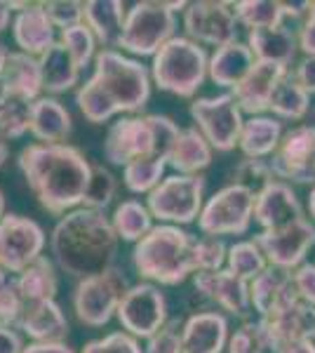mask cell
Wrapping results in <instances>:
<instances>
[{
    "instance_id": "obj_1",
    "label": "cell",
    "mask_w": 315,
    "mask_h": 353,
    "mask_svg": "<svg viewBox=\"0 0 315 353\" xmlns=\"http://www.w3.org/2000/svg\"><path fill=\"white\" fill-rule=\"evenodd\" d=\"M19 170L38 203L48 212L64 214L85 201L92 165L76 146L31 144L19 153Z\"/></svg>"
},
{
    "instance_id": "obj_2",
    "label": "cell",
    "mask_w": 315,
    "mask_h": 353,
    "mask_svg": "<svg viewBox=\"0 0 315 353\" xmlns=\"http://www.w3.org/2000/svg\"><path fill=\"white\" fill-rule=\"evenodd\" d=\"M151 97V76L146 66L116 50H101L94 57V73L76 92V104L90 123H106L116 113H136Z\"/></svg>"
},
{
    "instance_id": "obj_3",
    "label": "cell",
    "mask_w": 315,
    "mask_h": 353,
    "mask_svg": "<svg viewBox=\"0 0 315 353\" xmlns=\"http://www.w3.org/2000/svg\"><path fill=\"white\" fill-rule=\"evenodd\" d=\"M50 245L61 271L83 281L113 269L118 233L101 210L78 208L57 221Z\"/></svg>"
},
{
    "instance_id": "obj_4",
    "label": "cell",
    "mask_w": 315,
    "mask_h": 353,
    "mask_svg": "<svg viewBox=\"0 0 315 353\" xmlns=\"http://www.w3.org/2000/svg\"><path fill=\"white\" fill-rule=\"evenodd\" d=\"M196 241L174 224L153 226L132 250V264L141 278L160 285H179L196 273Z\"/></svg>"
},
{
    "instance_id": "obj_5",
    "label": "cell",
    "mask_w": 315,
    "mask_h": 353,
    "mask_svg": "<svg viewBox=\"0 0 315 353\" xmlns=\"http://www.w3.org/2000/svg\"><path fill=\"white\" fill-rule=\"evenodd\" d=\"M181 128L167 116H134L120 118L108 128L104 139V156L108 163L128 168L141 158L167 161Z\"/></svg>"
},
{
    "instance_id": "obj_6",
    "label": "cell",
    "mask_w": 315,
    "mask_h": 353,
    "mask_svg": "<svg viewBox=\"0 0 315 353\" xmlns=\"http://www.w3.org/2000/svg\"><path fill=\"white\" fill-rule=\"evenodd\" d=\"M151 76L163 92L193 97L210 76V59L203 45L186 36H174L153 57Z\"/></svg>"
},
{
    "instance_id": "obj_7",
    "label": "cell",
    "mask_w": 315,
    "mask_h": 353,
    "mask_svg": "<svg viewBox=\"0 0 315 353\" xmlns=\"http://www.w3.org/2000/svg\"><path fill=\"white\" fill-rule=\"evenodd\" d=\"M188 8L186 3H136L125 17L118 48L128 50L136 57H156L165 43L174 38V10Z\"/></svg>"
},
{
    "instance_id": "obj_8",
    "label": "cell",
    "mask_w": 315,
    "mask_h": 353,
    "mask_svg": "<svg viewBox=\"0 0 315 353\" xmlns=\"http://www.w3.org/2000/svg\"><path fill=\"white\" fill-rule=\"evenodd\" d=\"M205 179L203 174H172L148 193V212L160 221L170 224H191L200 217L205 203Z\"/></svg>"
},
{
    "instance_id": "obj_9",
    "label": "cell",
    "mask_w": 315,
    "mask_h": 353,
    "mask_svg": "<svg viewBox=\"0 0 315 353\" xmlns=\"http://www.w3.org/2000/svg\"><path fill=\"white\" fill-rule=\"evenodd\" d=\"M256 193L240 184L223 186L205 203L198 217V229L205 236H243L254 221Z\"/></svg>"
},
{
    "instance_id": "obj_10",
    "label": "cell",
    "mask_w": 315,
    "mask_h": 353,
    "mask_svg": "<svg viewBox=\"0 0 315 353\" xmlns=\"http://www.w3.org/2000/svg\"><path fill=\"white\" fill-rule=\"evenodd\" d=\"M191 116L198 123V130L210 141L212 149L228 153L240 144L243 134V109L236 97L223 92L216 97H200L191 104Z\"/></svg>"
},
{
    "instance_id": "obj_11",
    "label": "cell",
    "mask_w": 315,
    "mask_h": 353,
    "mask_svg": "<svg viewBox=\"0 0 315 353\" xmlns=\"http://www.w3.org/2000/svg\"><path fill=\"white\" fill-rule=\"evenodd\" d=\"M128 281L123 271L108 269L99 276L83 278L73 292V309L83 325L101 327L118 313V306L128 292Z\"/></svg>"
},
{
    "instance_id": "obj_12",
    "label": "cell",
    "mask_w": 315,
    "mask_h": 353,
    "mask_svg": "<svg viewBox=\"0 0 315 353\" xmlns=\"http://www.w3.org/2000/svg\"><path fill=\"white\" fill-rule=\"evenodd\" d=\"M238 17L233 3H216V0H200L191 3L184 10V28L186 38L196 41L198 45H223L238 41Z\"/></svg>"
},
{
    "instance_id": "obj_13",
    "label": "cell",
    "mask_w": 315,
    "mask_h": 353,
    "mask_svg": "<svg viewBox=\"0 0 315 353\" xmlns=\"http://www.w3.org/2000/svg\"><path fill=\"white\" fill-rule=\"evenodd\" d=\"M118 321L132 337H153L167 323V299L151 283L132 285L118 306Z\"/></svg>"
},
{
    "instance_id": "obj_14",
    "label": "cell",
    "mask_w": 315,
    "mask_h": 353,
    "mask_svg": "<svg viewBox=\"0 0 315 353\" xmlns=\"http://www.w3.org/2000/svg\"><path fill=\"white\" fill-rule=\"evenodd\" d=\"M268 163L276 179L287 184L315 186V128L296 125L289 132H285L278 151Z\"/></svg>"
},
{
    "instance_id": "obj_15",
    "label": "cell",
    "mask_w": 315,
    "mask_h": 353,
    "mask_svg": "<svg viewBox=\"0 0 315 353\" xmlns=\"http://www.w3.org/2000/svg\"><path fill=\"white\" fill-rule=\"evenodd\" d=\"M268 259V266L283 271L299 269L306 254L315 248V224L308 217H299L276 231H261L254 238Z\"/></svg>"
},
{
    "instance_id": "obj_16",
    "label": "cell",
    "mask_w": 315,
    "mask_h": 353,
    "mask_svg": "<svg viewBox=\"0 0 315 353\" xmlns=\"http://www.w3.org/2000/svg\"><path fill=\"white\" fill-rule=\"evenodd\" d=\"M45 231L33 219L19 214H5L0 219V266L5 271L21 273L43 257Z\"/></svg>"
},
{
    "instance_id": "obj_17",
    "label": "cell",
    "mask_w": 315,
    "mask_h": 353,
    "mask_svg": "<svg viewBox=\"0 0 315 353\" xmlns=\"http://www.w3.org/2000/svg\"><path fill=\"white\" fill-rule=\"evenodd\" d=\"M259 321L266 325L273 344H276L278 351H280L283 346L292 344V341L313 339L315 306L306 304L294 288V292H292L287 299L280 301L276 309L268 313L266 318H259Z\"/></svg>"
},
{
    "instance_id": "obj_18",
    "label": "cell",
    "mask_w": 315,
    "mask_h": 353,
    "mask_svg": "<svg viewBox=\"0 0 315 353\" xmlns=\"http://www.w3.org/2000/svg\"><path fill=\"white\" fill-rule=\"evenodd\" d=\"M193 285L203 297L214 301L226 313L238 318H245L252 311V297H250V283L238 278L233 271L219 269V271H205L193 276Z\"/></svg>"
},
{
    "instance_id": "obj_19",
    "label": "cell",
    "mask_w": 315,
    "mask_h": 353,
    "mask_svg": "<svg viewBox=\"0 0 315 353\" xmlns=\"http://www.w3.org/2000/svg\"><path fill=\"white\" fill-rule=\"evenodd\" d=\"M287 73H289L287 66L256 61L247 76L231 90V94L236 97L243 113H250V118L261 116L263 111H268L278 85L283 83V78L287 76Z\"/></svg>"
},
{
    "instance_id": "obj_20",
    "label": "cell",
    "mask_w": 315,
    "mask_h": 353,
    "mask_svg": "<svg viewBox=\"0 0 315 353\" xmlns=\"http://www.w3.org/2000/svg\"><path fill=\"white\" fill-rule=\"evenodd\" d=\"M303 217L301 201L296 191L287 181H271L268 186L256 193L254 201V221L261 226V231H276Z\"/></svg>"
},
{
    "instance_id": "obj_21",
    "label": "cell",
    "mask_w": 315,
    "mask_h": 353,
    "mask_svg": "<svg viewBox=\"0 0 315 353\" xmlns=\"http://www.w3.org/2000/svg\"><path fill=\"white\" fill-rule=\"evenodd\" d=\"M228 339V318L223 313H193L181 330V353H223Z\"/></svg>"
},
{
    "instance_id": "obj_22",
    "label": "cell",
    "mask_w": 315,
    "mask_h": 353,
    "mask_svg": "<svg viewBox=\"0 0 315 353\" xmlns=\"http://www.w3.org/2000/svg\"><path fill=\"white\" fill-rule=\"evenodd\" d=\"M247 45L256 61L289 68L292 61L296 59V52H299V33L287 24L256 28V31H250Z\"/></svg>"
},
{
    "instance_id": "obj_23",
    "label": "cell",
    "mask_w": 315,
    "mask_h": 353,
    "mask_svg": "<svg viewBox=\"0 0 315 353\" xmlns=\"http://www.w3.org/2000/svg\"><path fill=\"white\" fill-rule=\"evenodd\" d=\"M14 41L21 48V52L36 57H43L50 48L54 45V24L50 21V17L45 14L43 5H28L24 10H19V14L14 17Z\"/></svg>"
},
{
    "instance_id": "obj_24",
    "label": "cell",
    "mask_w": 315,
    "mask_h": 353,
    "mask_svg": "<svg viewBox=\"0 0 315 353\" xmlns=\"http://www.w3.org/2000/svg\"><path fill=\"white\" fill-rule=\"evenodd\" d=\"M40 90H43V73H40V61L36 57L26 52H8L0 92L38 101Z\"/></svg>"
},
{
    "instance_id": "obj_25",
    "label": "cell",
    "mask_w": 315,
    "mask_h": 353,
    "mask_svg": "<svg viewBox=\"0 0 315 353\" xmlns=\"http://www.w3.org/2000/svg\"><path fill=\"white\" fill-rule=\"evenodd\" d=\"M233 8H236L238 24L247 26L250 31H256V28L283 26L289 19H301L306 3L292 5L280 3V0H240V3H233Z\"/></svg>"
},
{
    "instance_id": "obj_26",
    "label": "cell",
    "mask_w": 315,
    "mask_h": 353,
    "mask_svg": "<svg viewBox=\"0 0 315 353\" xmlns=\"http://www.w3.org/2000/svg\"><path fill=\"white\" fill-rule=\"evenodd\" d=\"M254 64L256 59L252 54L250 45L233 41L219 50H214V54L210 57V78L219 88L233 90L252 71Z\"/></svg>"
},
{
    "instance_id": "obj_27",
    "label": "cell",
    "mask_w": 315,
    "mask_h": 353,
    "mask_svg": "<svg viewBox=\"0 0 315 353\" xmlns=\"http://www.w3.org/2000/svg\"><path fill=\"white\" fill-rule=\"evenodd\" d=\"M17 325L36 341H61L68 334V321L57 301L26 304Z\"/></svg>"
},
{
    "instance_id": "obj_28",
    "label": "cell",
    "mask_w": 315,
    "mask_h": 353,
    "mask_svg": "<svg viewBox=\"0 0 315 353\" xmlns=\"http://www.w3.org/2000/svg\"><path fill=\"white\" fill-rule=\"evenodd\" d=\"M283 123L271 116H252L243 125V134H240L238 149L245 153V158H256V161H266L278 151L280 141H283Z\"/></svg>"
},
{
    "instance_id": "obj_29",
    "label": "cell",
    "mask_w": 315,
    "mask_h": 353,
    "mask_svg": "<svg viewBox=\"0 0 315 353\" xmlns=\"http://www.w3.org/2000/svg\"><path fill=\"white\" fill-rule=\"evenodd\" d=\"M31 134L40 144H61L71 134V113L54 97H40L33 104Z\"/></svg>"
},
{
    "instance_id": "obj_30",
    "label": "cell",
    "mask_w": 315,
    "mask_h": 353,
    "mask_svg": "<svg viewBox=\"0 0 315 353\" xmlns=\"http://www.w3.org/2000/svg\"><path fill=\"white\" fill-rule=\"evenodd\" d=\"M83 12L85 24L92 28L94 38L101 45H106V50L118 45L125 17H128L125 5L120 0H90V3H83Z\"/></svg>"
},
{
    "instance_id": "obj_31",
    "label": "cell",
    "mask_w": 315,
    "mask_h": 353,
    "mask_svg": "<svg viewBox=\"0 0 315 353\" xmlns=\"http://www.w3.org/2000/svg\"><path fill=\"white\" fill-rule=\"evenodd\" d=\"M294 292V281H292V271L276 269L268 266L261 276H256L250 283V297L252 309L259 313V318H266L283 299H287Z\"/></svg>"
},
{
    "instance_id": "obj_32",
    "label": "cell",
    "mask_w": 315,
    "mask_h": 353,
    "mask_svg": "<svg viewBox=\"0 0 315 353\" xmlns=\"http://www.w3.org/2000/svg\"><path fill=\"white\" fill-rule=\"evenodd\" d=\"M212 163V146L198 128L181 130L174 149H172L167 165L179 174H200Z\"/></svg>"
},
{
    "instance_id": "obj_33",
    "label": "cell",
    "mask_w": 315,
    "mask_h": 353,
    "mask_svg": "<svg viewBox=\"0 0 315 353\" xmlns=\"http://www.w3.org/2000/svg\"><path fill=\"white\" fill-rule=\"evenodd\" d=\"M38 61L40 73H43V88L48 92H66V90H71L78 83L80 66L61 43H54Z\"/></svg>"
},
{
    "instance_id": "obj_34",
    "label": "cell",
    "mask_w": 315,
    "mask_h": 353,
    "mask_svg": "<svg viewBox=\"0 0 315 353\" xmlns=\"http://www.w3.org/2000/svg\"><path fill=\"white\" fill-rule=\"evenodd\" d=\"M17 285L24 297L26 304H36V301H54L57 294V273L52 261L48 257H38L28 269H24L17 278Z\"/></svg>"
},
{
    "instance_id": "obj_35",
    "label": "cell",
    "mask_w": 315,
    "mask_h": 353,
    "mask_svg": "<svg viewBox=\"0 0 315 353\" xmlns=\"http://www.w3.org/2000/svg\"><path fill=\"white\" fill-rule=\"evenodd\" d=\"M308 106H311V94L294 81L292 68H289V73L283 78V83L278 85L268 111H273V116H276L278 121H301L308 113Z\"/></svg>"
},
{
    "instance_id": "obj_36",
    "label": "cell",
    "mask_w": 315,
    "mask_h": 353,
    "mask_svg": "<svg viewBox=\"0 0 315 353\" xmlns=\"http://www.w3.org/2000/svg\"><path fill=\"white\" fill-rule=\"evenodd\" d=\"M118 238L128 243H139L153 229V214L139 201H123L113 212L111 219Z\"/></svg>"
},
{
    "instance_id": "obj_37",
    "label": "cell",
    "mask_w": 315,
    "mask_h": 353,
    "mask_svg": "<svg viewBox=\"0 0 315 353\" xmlns=\"http://www.w3.org/2000/svg\"><path fill=\"white\" fill-rule=\"evenodd\" d=\"M36 101L0 92V137L3 139H19L31 130V116Z\"/></svg>"
},
{
    "instance_id": "obj_38",
    "label": "cell",
    "mask_w": 315,
    "mask_h": 353,
    "mask_svg": "<svg viewBox=\"0 0 315 353\" xmlns=\"http://www.w3.org/2000/svg\"><path fill=\"white\" fill-rule=\"evenodd\" d=\"M226 269L233 271L243 281L252 283L256 276H261L268 269V259L256 241H240L228 248Z\"/></svg>"
},
{
    "instance_id": "obj_39",
    "label": "cell",
    "mask_w": 315,
    "mask_h": 353,
    "mask_svg": "<svg viewBox=\"0 0 315 353\" xmlns=\"http://www.w3.org/2000/svg\"><path fill=\"white\" fill-rule=\"evenodd\" d=\"M228 353H278V346L261 321H247L231 334Z\"/></svg>"
},
{
    "instance_id": "obj_40",
    "label": "cell",
    "mask_w": 315,
    "mask_h": 353,
    "mask_svg": "<svg viewBox=\"0 0 315 353\" xmlns=\"http://www.w3.org/2000/svg\"><path fill=\"white\" fill-rule=\"evenodd\" d=\"M165 168H167L165 158H141V161L130 163L123 170L125 186L132 193H151L163 181Z\"/></svg>"
},
{
    "instance_id": "obj_41",
    "label": "cell",
    "mask_w": 315,
    "mask_h": 353,
    "mask_svg": "<svg viewBox=\"0 0 315 353\" xmlns=\"http://www.w3.org/2000/svg\"><path fill=\"white\" fill-rule=\"evenodd\" d=\"M94 33L92 28H90L88 24H78V26H71L66 28V31H61V45L68 50V52L73 54V59H76V64L83 68L88 66L90 61L94 59Z\"/></svg>"
},
{
    "instance_id": "obj_42",
    "label": "cell",
    "mask_w": 315,
    "mask_h": 353,
    "mask_svg": "<svg viewBox=\"0 0 315 353\" xmlns=\"http://www.w3.org/2000/svg\"><path fill=\"white\" fill-rule=\"evenodd\" d=\"M116 196V176H113L104 165H92V179H90L88 193H85L83 208L104 210Z\"/></svg>"
},
{
    "instance_id": "obj_43",
    "label": "cell",
    "mask_w": 315,
    "mask_h": 353,
    "mask_svg": "<svg viewBox=\"0 0 315 353\" xmlns=\"http://www.w3.org/2000/svg\"><path fill=\"white\" fill-rule=\"evenodd\" d=\"M276 181L273 168L268 161H256V158H245L233 172V184H240L252 193H259L263 186Z\"/></svg>"
},
{
    "instance_id": "obj_44",
    "label": "cell",
    "mask_w": 315,
    "mask_h": 353,
    "mask_svg": "<svg viewBox=\"0 0 315 353\" xmlns=\"http://www.w3.org/2000/svg\"><path fill=\"white\" fill-rule=\"evenodd\" d=\"M228 259V248L221 238L203 236L196 241V273L219 271Z\"/></svg>"
},
{
    "instance_id": "obj_45",
    "label": "cell",
    "mask_w": 315,
    "mask_h": 353,
    "mask_svg": "<svg viewBox=\"0 0 315 353\" xmlns=\"http://www.w3.org/2000/svg\"><path fill=\"white\" fill-rule=\"evenodd\" d=\"M83 353H146L136 337L128 332H111L104 339H92L83 346Z\"/></svg>"
},
{
    "instance_id": "obj_46",
    "label": "cell",
    "mask_w": 315,
    "mask_h": 353,
    "mask_svg": "<svg viewBox=\"0 0 315 353\" xmlns=\"http://www.w3.org/2000/svg\"><path fill=\"white\" fill-rule=\"evenodd\" d=\"M24 309H26V301L21 297L17 281H8L5 285H0V325L5 327L17 325Z\"/></svg>"
},
{
    "instance_id": "obj_47",
    "label": "cell",
    "mask_w": 315,
    "mask_h": 353,
    "mask_svg": "<svg viewBox=\"0 0 315 353\" xmlns=\"http://www.w3.org/2000/svg\"><path fill=\"white\" fill-rule=\"evenodd\" d=\"M45 10V14L50 17V21L66 31L71 26L83 24L85 12H83V3H66V0H50V3H40Z\"/></svg>"
},
{
    "instance_id": "obj_48",
    "label": "cell",
    "mask_w": 315,
    "mask_h": 353,
    "mask_svg": "<svg viewBox=\"0 0 315 353\" xmlns=\"http://www.w3.org/2000/svg\"><path fill=\"white\" fill-rule=\"evenodd\" d=\"M181 330L184 323L167 321L163 330L146 339V353H181Z\"/></svg>"
},
{
    "instance_id": "obj_49",
    "label": "cell",
    "mask_w": 315,
    "mask_h": 353,
    "mask_svg": "<svg viewBox=\"0 0 315 353\" xmlns=\"http://www.w3.org/2000/svg\"><path fill=\"white\" fill-rule=\"evenodd\" d=\"M292 281H294V288H296V292H299V297L306 301V304L315 306V264L303 261L299 269L292 271Z\"/></svg>"
},
{
    "instance_id": "obj_50",
    "label": "cell",
    "mask_w": 315,
    "mask_h": 353,
    "mask_svg": "<svg viewBox=\"0 0 315 353\" xmlns=\"http://www.w3.org/2000/svg\"><path fill=\"white\" fill-rule=\"evenodd\" d=\"M299 50L303 57H315V0L306 3L299 26Z\"/></svg>"
},
{
    "instance_id": "obj_51",
    "label": "cell",
    "mask_w": 315,
    "mask_h": 353,
    "mask_svg": "<svg viewBox=\"0 0 315 353\" xmlns=\"http://www.w3.org/2000/svg\"><path fill=\"white\" fill-rule=\"evenodd\" d=\"M292 76L308 94H315V57H303L299 64L294 66Z\"/></svg>"
},
{
    "instance_id": "obj_52",
    "label": "cell",
    "mask_w": 315,
    "mask_h": 353,
    "mask_svg": "<svg viewBox=\"0 0 315 353\" xmlns=\"http://www.w3.org/2000/svg\"><path fill=\"white\" fill-rule=\"evenodd\" d=\"M26 346L21 344V337L14 330L0 325V353H24Z\"/></svg>"
},
{
    "instance_id": "obj_53",
    "label": "cell",
    "mask_w": 315,
    "mask_h": 353,
    "mask_svg": "<svg viewBox=\"0 0 315 353\" xmlns=\"http://www.w3.org/2000/svg\"><path fill=\"white\" fill-rule=\"evenodd\" d=\"M24 353H73L64 341H36L28 344Z\"/></svg>"
},
{
    "instance_id": "obj_54",
    "label": "cell",
    "mask_w": 315,
    "mask_h": 353,
    "mask_svg": "<svg viewBox=\"0 0 315 353\" xmlns=\"http://www.w3.org/2000/svg\"><path fill=\"white\" fill-rule=\"evenodd\" d=\"M278 353H315V341L313 339H301V341H292V344L283 346Z\"/></svg>"
},
{
    "instance_id": "obj_55",
    "label": "cell",
    "mask_w": 315,
    "mask_h": 353,
    "mask_svg": "<svg viewBox=\"0 0 315 353\" xmlns=\"http://www.w3.org/2000/svg\"><path fill=\"white\" fill-rule=\"evenodd\" d=\"M24 10L26 8V3H0V31H5L10 24V12L12 10Z\"/></svg>"
},
{
    "instance_id": "obj_56",
    "label": "cell",
    "mask_w": 315,
    "mask_h": 353,
    "mask_svg": "<svg viewBox=\"0 0 315 353\" xmlns=\"http://www.w3.org/2000/svg\"><path fill=\"white\" fill-rule=\"evenodd\" d=\"M308 214H311V219L315 221V186L308 193Z\"/></svg>"
},
{
    "instance_id": "obj_57",
    "label": "cell",
    "mask_w": 315,
    "mask_h": 353,
    "mask_svg": "<svg viewBox=\"0 0 315 353\" xmlns=\"http://www.w3.org/2000/svg\"><path fill=\"white\" fill-rule=\"evenodd\" d=\"M5 61H8V52H5V48H3V45H0V81H3Z\"/></svg>"
},
{
    "instance_id": "obj_58",
    "label": "cell",
    "mask_w": 315,
    "mask_h": 353,
    "mask_svg": "<svg viewBox=\"0 0 315 353\" xmlns=\"http://www.w3.org/2000/svg\"><path fill=\"white\" fill-rule=\"evenodd\" d=\"M5 161H8V146H5V141H0V168Z\"/></svg>"
},
{
    "instance_id": "obj_59",
    "label": "cell",
    "mask_w": 315,
    "mask_h": 353,
    "mask_svg": "<svg viewBox=\"0 0 315 353\" xmlns=\"http://www.w3.org/2000/svg\"><path fill=\"white\" fill-rule=\"evenodd\" d=\"M5 217V196H3V191H0V219Z\"/></svg>"
},
{
    "instance_id": "obj_60",
    "label": "cell",
    "mask_w": 315,
    "mask_h": 353,
    "mask_svg": "<svg viewBox=\"0 0 315 353\" xmlns=\"http://www.w3.org/2000/svg\"><path fill=\"white\" fill-rule=\"evenodd\" d=\"M8 283V273H5V269L0 266V285H5Z\"/></svg>"
},
{
    "instance_id": "obj_61",
    "label": "cell",
    "mask_w": 315,
    "mask_h": 353,
    "mask_svg": "<svg viewBox=\"0 0 315 353\" xmlns=\"http://www.w3.org/2000/svg\"><path fill=\"white\" fill-rule=\"evenodd\" d=\"M313 341H315V332H313Z\"/></svg>"
}]
</instances>
